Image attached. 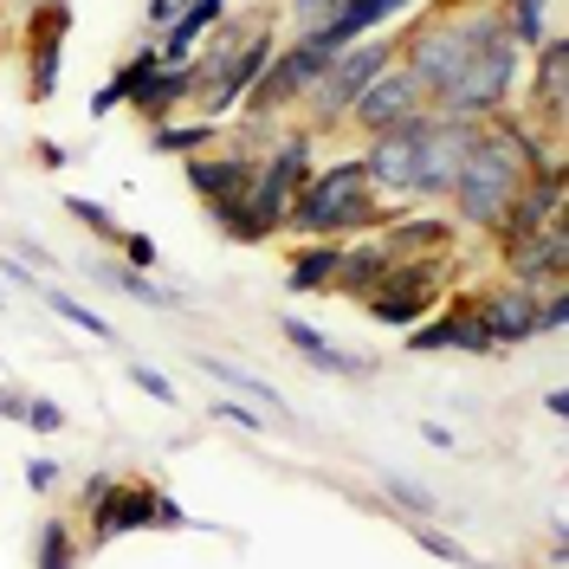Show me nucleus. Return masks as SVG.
I'll return each mask as SVG.
<instances>
[{
    "mask_svg": "<svg viewBox=\"0 0 569 569\" xmlns=\"http://www.w3.org/2000/svg\"><path fill=\"white\" fill-rule=\"evenodd\" d=\"M66 213L84 227V233H91V240H98V247L117 252V240H123V220H117L104 201H91V194H66Z\"/></svg>",
    "mask_w": 569,
    "mask_h": 569,
    "instance_id": "29",
    "label": "nucleus"
},
{
    "mask_svg": "<svg viewBox=\"0 0 569 569\" xmlns=\"http://www.w3.org/2000/svg\"><path fill=\"white\" fill-rule=\"evenodd\" d=\"M395 252L376 240V233H362V240H343V252H337V298H369L376 284H382V272H389Z\"/></svg>",
    "mask_w": 569,
    "mask_h": 569,
    "instance_id": "22",
    "label": "nucleus"
},
{
    "mask_svg": "<svg viewBox=\"0 0 569 569\" xmlns=\"http://www.w3.org/2000/svg\"><path fill=\"white\" fill-rule=\"evenodd\" d=\"M27 7H46V0H27Z\"/></svg>",
    "mask_w": 569,
    "mask_h": 569,
    "instance_id": "46",
    "label": "nucleus"
},
{
    "mask_svg": "<svg viewBox=\"0 0 569 569\" xmlns=\"http://www.w3.org/2000/svg\"><path fill=\"white\" fill-rule=\"evenodd\" d=\"M220 130L227 123H213V117H169V123H149V156H176V162H188V156H201V149H213L220 142Z\"/></svg>",
    "mask_w": 569,
    "mask_h": 569,
    "instance_id": "24",
    "label": "nucleus"
},
{
    "mask_svg": "<svg viewBox=\"0 0 569 569\" xmlns=\"http://www.w3.org/2000/svg\"><path fill=\"white\" fill-rule=\"evenodd\" d=\"M382 505H389L401 525H421V518H440V492L427 479H408V472H382Z\"/></svg>",
    "mask_w": 569,
    "mask_h": 569,
    "instance_id": "27",
    "label": "nucleus"
},
{
    "mask_svg": "<svg viewBox=\"0 0 569 569\" xmlns=\"http://www.w3.org/2000/svg\"><path fill=\"white\" fill-rule=\"evenodd\" d=\"M7 252H13V259H27V266H33L39 279H46V272H59V252H52V247H39L33 233H7Z\"/></svg>",
    "mask_w": 569,
    "mask_h": 569,
    "instance_id": "35",
    "label": "nucleus"
},
{
    "mask_svg": "<svg viewBox=\"0 0 569 569\" xmlns=\"http://www.w3.org/2000/svg\"><path fill=\"white\" fill-rule=\"evenodd\" d=\"M408 356H498V343L486 337V323L472 305H453V311H433L421 318L408 337H401Z\"/></svg>",
    "mask_w": 569,
    "mask_h": 569,
    "instance_id": "14",
    "label": "nucleus"
},
{
    "mask_svg": "<svg viewBox=\"0 0 569 569\" xmlns=\"http://www.w3.org/2000/svg\"><path fill=\"white\" fill-rule=\"evenodd\" d=\"M84 563V537L71 518H39L33 531V569H78Z\"/></svg>",
    "mask_w": 569,
    "mask_h": 569,
    "instance_id": "26",
    "label": "nucleus"
},
{
    "mask_svg": "<svg viewBox=\"0 0 569 569\" xmlns=\"http://www.w3.org/2000/svg\"><path fill=\"white\" fill-rule=\"evenodd\" d=\"M415 7H427V0H343L330 20H318V27H305V33H291V39H311L323 59H330V52L356 46V39L389 33L395 20H401V13H415Z\"/></svg>",
    "mask_w": 569,
    "mask_h": 569,
    "instance_id": "11",
    "label": "nucleus"
},
{
    "mask_svg": "<svg viewBox=\"0 0 569 569\" xmlns=\"http://www.w3.org/2000/svg\"><path fill=\"white\" fill-rule=\"evenodd\" d=\"M130 382H137L149 401H162V408H181V389L169 382V369H156V362H130Z\"/></svg>",
    "mask_w": 569,
    "mask_h": 569,
    "instance_id": "32",
    "label": "nucleus"
},
{
    "mask_svg": "<svg viewBox=\"0 0 569 569\" xmlns=\"http://www.w3.org/2000/svg\"><path fill=\"white\" fill-rule=\"evenodd\" d=\"M117 479H123V472H110V466H98V472H84V486L71 492V511H78V518H91V511H98V505H104V498L117 492Z\"/></svg>",
    "mask_w": 569,
    "mask_h": 569,
    "instance_id": "31",
    "label": "nucleus"
},
{
    "mask_svg": "<svg viewBox=\"0 0 569 569\" xmlns=\"http://www.w3.org/2000/svg\"><path fill=\"white\" fill-rule=\"evenodd\" d=\"M33 162L59 176V169H71V149H66V142H52V137H33Z\"/></svg>",
    "mask_w": 569,
    "mask_h": 569,
    "instance_id": "42",
    "label": "nucleus"
},
{
    "mask_svg": "<svg viewBox=\"0 0 569 569\" xmlns=\"http://www.w3.org/2000/svg\"><path fill=\"white\" fill-rule=\"evenodd\" d=\"M27 427H33V433H59V427H66V408L46 401V395H27Z\"/></svg>",
    "mask_w": 569,
    "mask_h": 569,
    "instance_id": "39",
    "label": "nucleus"
},
{
    "mask_svg": "<svg viewBox=\"0 0 569 569\" xmlns=\"http://www.w3.org/2000/svg\"><path fill=\"white\" fill-rule=\"evenodd\" d=\"M479 142V123H453V117H427V137L415 149V176H408V208H440L447 188L460 176V162Z\"/></svg>",
    "mask_w": 569,
    "mask_h": 569,
    "instance_id": "4",
    "label": "nucleus"
},
{
    "mask_svg": "<svg viewBox=\"0 0 569 569\" xmlns=\"http://www.w3.org/2000/svg\"><path fill=\"white\" fill-rule=\"evenodd\" d=\"M59 486H66V466L52 460V453H33V460H27V492H59Z\"/></svg>",
    "mask_w": 569,
    "mask_h": 569,
    "instance_id": "36",
    "label": "nucleus"
},
{
    "mask_svg": "<svg viewBox=\"0 0 569 569\" xmlns=\"http://www.w3.org/2000/svg\"><path fill=\"white\" fill-rule=\"evenodd\" d=\"M176 13H181V0H142V27H149L156 39L176 27Z\"/></svg>",
    "mask_w": 569,
    "mask_h": 569,
    "instance_id": "40",
    "label": "nucleus"
},
{
    "mask_svg": "<svg viewBox=\"0 0 569 569\" xmlns=\"http://www.w3.org/2000/svg\"><path fill=\"white\" fill-rule=\"evenodd\" d=\"M376 240H382L395 259H440V252H453L460 227H453V213H440V208H401Z\"/></svg>",
    "mask_w": 569,
    "mask_h": 569,
    "instance_id": "16",
    "label": "nucleus"
},
{
    "mask_svg": "<svg viewBox=\"0 0 569 569\" xmlns=\"http://www.w3.org/2000/svg\"><path fill=\"white\" fill-rule=\"evenodd\" d=\"M194 369L208 376V382H220V389L233 395V401H247V408H259V415H291V401H284L266 376H252V369H240V362H227V356H213V350H194Z\"/></svg>",
    "mask_w": 569,
    "mask_h": 569,
    "instance_id": "19",
    "label": "nucleus"
},
{
    "mask_svg": "<svg viewBox=\"0 0 569 569\" xmlns=\"http://www.w3.org/2000/svg\"><path fill=\"white\" fill-rule=\"evenodd\" d=\"M39 305H46V311H52V318H59V323H71V330H84L91 343H110V350L123 343V330H117V323H110L104 311H91V305H84L78 291H59V284H52V279L39 284Z\"/></svg>",
    "mask_w": 569,
    "mask_h": 569,
    "instance_id": "25",
    "label": "nucleus"
},
{
    "mask_svg": "<svg viewBox=\"0 0 569 569\" xmlns=\"http://www.w3.org/2000/svg\"><path fill=\"white\" fill-rule=\"evenodd\" d=\"M415 110H427V91L415 84V71L395 59V66L350 104V123H343V130H356V137H376V130H395V123H401V117H415Z\"/></svg>",
    "mask_w": 569,
    "mask_h": 569,
    "instance_id": "12",
    "label": "nucleus"
},
{
    "mask_svg": "<svg viewBox=\"0 0 569 569\" xmlns=\"http://www.w3.org/2000/svg\"><path fill=\"white\" fill-rule=\"evenodd\" d=\"M208 415H213V421H227V427H240V433H266V415L247 408V401H233V395H220Z\"/></svg>",
    "mask_w": 569,
    "mask_h": 569,
    "instance_id": "34",
    "label": "nucleus"
},
{
    "mask_svg": "<svg viewBox=\"0 0 569 569\" xmlns=\"http://www.w3.org/2000/svg\"><path fill=\"white\" fill-rule=\"evenodd\" d=\"M156 498H162V486L156 479H117V492L84 518V550H104V543H117V537H137V531H156Z\"/></svg>",
    "mask_w": 569,
    "mask_h": 569,
    "instance_id": "9",
    "label": "nucleus"
},
{
    "mask_svg": "<svg viewBox=\"0 0 569 569\" xmlns=\"http://www.w3.org/2000/svg\"><path fill=\"white\" fill-rule=\"evenodd\" d=\"M543 415H550V421H563V415H569V389H543Z\"/></svg>",
    "mask_w": 569,
    "mask_h": 569,
    "instance_id": "45",
    "label": "nucleus"
},
{
    "mask_svg": "<svg viewBox=\"0 0 569 569\" xmlns=\"http://www.w3.org/2000/svg\"><path fill=\"white\" fill-rule=\"evenodd\" d=\"M498 266H505V279L531 284V291L569 284V213H557V220H543L537 233H525V240H511V247H498Z\"/></svg>",
    "mask_w": 569,
    "mask_h": 569,
    "instance_id": "7",
    "label": "nucleus"
},
{
    "mask_svg": "<svg viewBox=\"0 0 569 569\" xmlns=\"http://www.w3.org/2000/svg\"><path fill=\"white\" fill-rule=\"evenodd\" d=\"M472 311H479V323H486V337H492L498 350H525V343H537V291L518 279H492L479 298H466Z\"/></svg>",
    "mask_w": 569,
    "mask_h": 569,
    "instance_id": "10",
    "label": "nucleus"
},
{
    "mask_svg": "<svg viewBox=\"0 0 569 569\" xmlns=\"http://www.w3.org/2000/svg\"><path fill=\"white\" fill-rule=\"evenodd\" d=\"M252 169H259V156H247V149H233V142H213V149H201V156H188L181 162V176H188V188H194V201L201 208H227V201H240L247 194Z\"/></svg>",
    "mask_w": 569,
    "mask_h": 569,
    "instance_id": "13",
    "label": "nucleus"
},
{
    "mask_svg": "<svg viewBox=\"0 0 569 569\" xmlns=\"http://www.w3.org/2000/svg\"><path fill=\"white\" fill-rule=\"evenodd\" d=\"M569 330V284L537 291V337H563Z\"/></svg>",
    "mask_w": 569,
    "mask_h": 569,
    "instance_id": "30",
    "label": "nucleus"
},
{
    "mask_svg": "<svg viewBox=\"0 0 569 569\" xmlns=\"http://www.w3.org/2000/svg\"><path fill=\"white\" fill-rule=\"evenodd\" d=\"M343 0H284V20H291V33H305V27H318V20H330Z\"/></svg>",
    "mask_w": 569,
    "mask_h": 569,
    "instance_id": "38",
    "label": "nucleus"
},
{
    "mask_svg": "<svg viewBox=\"0 0 569 569\" xmlns=\"http://www.w3.org/2000/svg\"><path fill=\"white\" fill-rule=\"evenodd\" d=\"M401 59V33H369L356 39V46H343V52H330V66L318 71V84H311V98L298 104V123L311 130V137H337L343 123H350V104L382 78V71Z\"/></svg>",
    "mask_w": 569,
    "mask_h": 569,
    "instance_id": "2",
    "label": "nucleus"
},
{
    "mask_svg": "<svg viewBox=\"0 0 569 569\" xmlns=\"http://www.w3.org/2000/svg\"><path fill=\"white\" fill-rule=\"evenodd\" d=\"M156 66H162V59H156V46H137V52H130V59H123V66L110 71V78L98 84V91H91V98H84V117H91V123L117 117V110L137 98V84H142V78H149Z\"/></svg>",
    "mask_w": 569,
    "mask_h": 569,
    "instance_id": "23",
    "label": "nucleus"
},
{
    "mask_svg": "<svg viewBox=\"0 0 569 569\" xmlns=\"http://www.w3.org/2000/svg\"><path fill=\"white\" fill-rule=\"evenodd\" d=\"M272 52H279V27L266 20V27H252V33L240 39L227 59H220V71H213L208 84L194 91V110H201V117H213V123H227L233 110L247 104V91L259 84V71L272 66Z\"/></svg>",
    "mask_w": 569,
    "mask_h": 569,
    "instance_id": "6",
    "label": "nucleus"
},
{
    "mask_svg": "<svg viewBox=\"0 0 569 569\" xmlns=\"http://www.w3.org/2000/svg\"><path fill=\"white\" fill-rule=\"evenodd\" d=\"M0 284H7V291H27V298H39V284H46V279H39L27 259H13V252L0 247Z\"/></svg>",
    "mask_w": 569,
    "mask_h": 569,
    "instance_id": "37",
    "label": "nucleus"
},
{
    "mask_svg": "<svg viewBox=\"0 0 569 569\" xmlns=\"http://www.w3.org/2000/svg\"><path fill=\"white\" fill-rule=\"evenodd\" d=\"M408 201H382L356 156L318 162L311 176L298 181L291 208H284L279 240H362V233H382Z\"/></svg>",
    "mask_w": 569,
    "mask_h": 569,
    "instance_id": "1",
    "label": "nucleus"
},
{
    "mask_svg": "<svg viewBox=\"0 0 569 569\" xmlns=\"http://www.w3.org/2000/svg\"><path fill=\"white\" fill-rule=\"evenodd\" d=\"M447 279H453V252H440V259H389V272L362 298V311L376 323H389V330H415L421 318L440 311Z\"/></svg>",
    "mask_w": 569,
    "mask_h": 569,
    "instance_id": "3",
    "label": "nucleus"
},
{
    "mask_svg": "<svg viewBox=\"0 0 569 569\" xmlns=\"http://www.w3.org/2000/svg\"><path fill=\"white\" fill-rule=\"evenodd\" d=\"M408 537L421 543V550L433 557V563H453V569H486L479 557H472V543H460V537L447 531L440 518H421V525H408Z\"/></svg>",
    "mask_w": 569,
    "mask_h": 569,
    "instance_id": "28",
    "label": "nucleus"
},
{
    "mask_svg": "<svg viewBox=\"0 0 569 569\" xmlns=\"http://www.w3.org/2000/svg\"><path fill=\"white\" fill-rule=\"evenodd\" d=\"M66 46H71V0L27 7V27H20V52H27V104H52V98H59Z\"/></svg>",
    "mask_w": 569,
    "mask_h": 569,
    "instance_id": "5",
    "label": "nucleus"
},
{
    "mask_svg": "<svg viewBox=\"0 0 569 569\" xmlns=\"http://www.w3.org/2000/svg\"><path fill=\"white\" fill-rule=\"evenodd\" d=\"M337 252H343V240H291L284 291L291 298H337Z\"/></svg>",
    "mask_w": 569,
    "mask_h": 569,
    "instance_id": "18",
    "label": "nucleus"
},
{
    "mask_svg": "<svg viewBox=\"0 0 569 569\" xmlns=\"http://www.w3.org/2000/svg\"><path fill=\"white\" fill-rule=\"evenodd\" d=\"M188 104H194V71L188 66H156L123 110H137L142 123H169V117H181Z\"/></svg>",
    "mask_w": 569,
    "mask_h": 569,
    "instance_id": "20",
    "label": "nucleus"
},
{
    "mask_svg": "<svg viewBox=\"0 0 569 569\" xmlns=\"http://www.w3.org/2000/svg\"><path fill=\"white\" fill-rule=\"evenodd\" d=\"M117 259H123V266H137V272H156V266H162V247H156L149 233H137V227H123V240H117Z\"/></svg>",
    "mask_w": 569,
    "mask_h": 569,
    "instance_id": "33",
    "label": "nucleus"
},
{
    "mask_svg": "<svg viewBox=\"0 0 569 569\" xmlns=\"http://www.w3.org/2000/svg\"><path fill=\"white\" fill-rule=\"evenodd\" d=\"M557 213H569V162H557V169H537V176H525V188L511 194V208H505V220H498L492 247H511V240H525V233H537L543 220H557Z\"/></svg>",
    "mask_w": 569,
    "mask_h": 569,
    "instance_id": "8",
    "label": "nucleus"
},
{
    "mask_svg": "<svg viewBox=\"0 0 569 569\" xmlns=\"http://www.w3.org/2000/svg\"><path fill=\"white\" fill-rule=\"evenodd\" d=\"M0 421H27V389H7L0 382Z\"/></svg>",
    "mask_w": 569,
    "mask_h": 569,
    "instance_id": "44",
    "label": "nucleus"
},
{
    "mask_svg": "<svg viewBox=\"0 0 569 569\" xmlns=\"http://www.w3.org/2000/svg\"><path fill=\"white\" fill-rule=\"evenodd\" d=\"M188 525H194V518L181 511V498H176V492L156 498V531H188Z\"/></svg>",
    "mask_w": 569,
    "mask_h": 569,
    "instance_id": "41",
    "label": "nucleus"
},
{
    "mask_svg": "<svg viewBox=\"0 0 569 569\" xmlns=\"http://www.w3.org/2000/svg\"><path fill=\"white\" fill-rule=\"evenodd\" d=\"M91 279L110 284V291H123V298H137V305H149V311H188V305H194L181 284H156V272L123 266L117 252H110V259H91Z\"/></svg>",
    "mask_w": 569,
    "mask_h": 569,
    "instance_id": "21",
    "label": "nucleus"
},
{
    "mask_svg": "<svg viewBox=\"0 0 569 569\" xmlns=\"http://www.w3.org/2000/svg\"><path fill=\"white\" fill-rule=\"evenodd\" d=\"M227 13H233V0H181L176 27H169L162 39H149V46H156V59H162V66H188Z\"/></svg>",
    "mask_w": 569,
    "mask_h": 569,
    "instance_id": "17",
    "label": "nucleus"
},
{
    "mask_svg": "<svg viewBox=\"0 0 569 569\" xmlns=\"http://www.w3.org/2000/svg\"><path fill=\"white\" fill-rule=\"evenodd\" d=\"M279 337L291 343V356H298V362H311L318 376H337V382H369V376H376V356H369V350H343V343H330L318 323L298 318V311L279 318Z\"/></svg>",
    "mask_w": 569,
    "mask_h": 569,
    "instance_id": "15",
    "label": "nucleus"
},
{
    "mask_svg": "<svg viewBox=\"0 0 569 569\" xmlns=\"http://www.w3.org/2000/svg\"><path fill=\"white\" fill-rule=\"evenodd\" d=\"M421 447H433V453H453V447H460V433H453L447 421H421Z\"/></svg>",
    "mask_w": 569,
    "mask_h": 569,
    "instance_id": "43",
    "label": "nucleus"
}]
</instances>
